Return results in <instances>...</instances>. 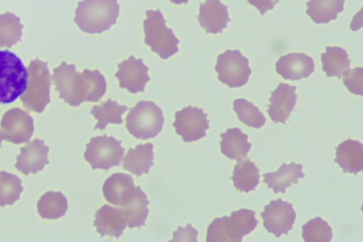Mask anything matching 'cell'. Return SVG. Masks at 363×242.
I'll return each mask as SVG.
<instances>
[{"label":"cell","instance_id":"obj_1","mask_svg":"<svg viewBox=\"0 0 363 242\" xmlns=\"http://www.w3.org/2000/svg\"><path fill=\"white\" fill-rule=\"evenodd\" d=\"M120 5L117 0H83L78 2L74 23L89 34H100L116 23Z\"/></svg>","mask_w":363,"mask_h":242},{"label":"cell","instance_id":"obj_2","mask_svg":"<svg viewBox=\"0 0 363 242\" xmlns=\"http://www.w3.org/2000/svg\"><path fill=\"white\" fill-rule=\"evenodd\" d=\"M255 212L240 209L231 212L230 216L216 218L207 229V242H241L244 236L257 226Z\"/></svg>","mask_w":363,"mask_h":242},{"label":"cell","instance_id":"obj_3","mask_svg":"<svg viewBox=\"0 0 363 242\" xmlns=\"http://www.w3.org/2000/svg\"><path fill=\"white\" fill-rule=\"evenodd\" d=\"M48 63L36 57L30 61L27 68L28 83L25 92L21 95V100L28 111L42 113L50 102L52 77Z\"/></svg>","mask_w":363,"mask_h":242},{"label":"cell","instance_id":"obj_4","mask_svg":"<svg viewBox=\"0 0 363 242\" xmlns=\"http://www.w3.org/2000/svg\"><path fill=\"white\" fill-rule=\"evenodd\" d=\"M28 70L13 53L0 50V104L13 102L25 92Z\"/></svg>","mask_w":363,"mask_h":242},{"label":"cell","instance_id":"obj_5","mask_svg":"<svg viewBox=\"0 0 363 242\" xmlns=\"http://www.w3.org/2000/svg\"><path fill=\"white\" fill-rule=\"evenodd\" d=\"M143 21L145 43L152 51L166 60L179 51V40L172 28L166 26V20L159 9L147 10Z\"/></svg>","mask_w":363,"mask_h":242},{"label":"cell","instance_id":"obj_6","mask_svg":"<svg viewBox=\"0 0 363 242\" xmlns=\"http://www.w3.org/2000/svg\"><path fill=\"white\" fill-rule=\"evenodd\" d=\"M125 127L135 138L146 140L156 137L164 122L162 110L153 101H140L130 109Z\"/></svg>","mask_w":363,"mask_h":242},{"label":"cell","instance_id":"obj_7","mask_svg":"<svg viewBox=\"0 0 363 242\" xmlns=\"http://www.w3.org/2000/svg\"><path fill=\"white\" fill-rule=\"evenodd\" d=\"M52 79L60 99L72 106H78L86 101V84L84 71H76L74 64L65 61L53 70Z\"/></svg>","mask_w":363,"mask_h":242},{"label":"cell","instance_id":"obj_8","mask_svg":"<svg viewBox=\"0 0 363 242\" xmlns=\"http://www.w3.org/2000/svg\"><path fill=\"white\" fill-rule=\"evenodd\" d=\"M125 153L121 141L105 133L101 136L92 137L86 145L84 153L85 160L92 170H108L112 167L118 166Z\"/></svg>","mask_w":363,"mask_h":242},{"label":"cell","instance_id":"obj_9","mask_svg":"<svg viewBox=\"0 0 363 242\" xmlns=\"http://www.w3.org/2000/svg\"><path fill=\"white\" fill-rule=\"evenodd\" d=\"M215 70L218 80L230 88L246 84L252 73L248 59L238 50L228 49L218 55Z\"/></svg>","mask_w":363,"mask_h":242},{"label":"cell","instance_id":"obj_10","mask_svg":"<svg viewBox=\"0 0 363 242\" xmlns=\"http://www.w3.org/2000/svg\"><path fill=\"white\" fill-rule=\"evenodd\" d=\"M174 116L173 126L184 142L196 141L206 136L210 121L207 119L208 114L203 112V109L189 105L177 111Z\"/></svg>","mask_w":363,"mask_h":242},{"label":"cell","instance_id":"obj_11","mask_svg":"<svg viewBox=\"0 0 363 242\" xmlns=\"http://www.w3.org/2000/svg\"><path fill=\"white\" fill-rule=\"evenodd\" d=\"M260 215L264 221V227L277 238L289 233L296 217L293 204L283 201L281 198L272 200L269 204L264 206Z\"/></svg>","mask_w":363,"mask_h":242},{"label":"cell","instance_id":"obj_12","mask_svg":"<svg viewBox=\"0 0 363 242\" xmlns=\"http://www.w3.org/2000/svg\"><path fill=\"white\" fill-rule=\"evenodd\" d=\"M34 131L33 118L25 111L13 108L6 111L1 121L2 138L13 143L30 141Z\"/></svg>","mask_w":363,"mask_h":242},{"label":"cell","instance_id":"obj_13","mask_svg":"<svg viewBox=\"0 0 363 242\" xmlns=\"http://www.w3.org/2000/svg\"><path fill=\"white\" fill-rule=\"evenodd\" d=\"M148 70L149 67L143 63L142 58L137 59L130 55L118 64V71L115 76L118 79L121 88L126 89L133 94L143 92L147 82L150 79Z\"/></svg>","mask_w":363,"mask_h":242},{"label":"cell","instance_id":"obj_14","mask_svg":"<svg viewBox=\"0 0 363 242\" xmlns=\"http://www.w3.org/2000/svg\"><path fill=\"white\" fill-rule=\"evenodd\" d=\"M296 86L280 82L278 87L271 92L269 99L268 114L275 123H286L296 103L298 95Z\"/></svg>","mask_w":363,"mask_h":242},{"label":"cell","instance_id":"obj_15","mask_svg":"<svg viewBox=\"0 0 363 242\" xmlns=\"http://www.w3.org/2000/svg\"><path fill=\"white\" fill-rule=\"evenodd\" d=\"M49 150L44 140L35 138L21 148V153L16 158V168L26 175L43 170L45 165L49 163Z\"/></svg>","mask_w":363,"mask_h":242},{"label":"cell","instance_id":"obj_16","mask_svg":"<svg viewBox=\"0 0 363 242\" xmlns=\"http://www.w3.org/2000/svg\"><path fill=\"white\" fill-rule=\"evenodd\" d=\"M275 69L284 79L294 81L308 77L314 72L315 64L305 53H291L279 58Z\"/></svg>","mask_w":363,"mask_h":242},{"label":"cell","instance_id":"obj_17","mask_svg":"<svg viewBox=\"0 0 363 242\" xmlns=\"http://www.w3.org/2000/svg\"><path fill=\"white\" fill-rule=\"evenodd\" d=\"M94 226L101 237L109 236L118 238L128 224V219L122 208L105 204L96 211Z\"/></svg>","mask_w":363,"mask_h":242},{"label":"cell","instance_id":"obj_18","mask_svg":"<svg viewBox=\"0 0 363 242\" xmlns=\"http://www.w3.org/2000/svg\"><path fill=\"white\" fill-rule=\"evenodd\" d=\"M228 6L220 0H206L199 4V13L197 19L201 26L207 33H221L230 21Z\"/></svg>","mask_w":363,"mask_h":242},{"label":"cell","instance_id":"obj_19","mask_svg":"<svg viewBox=\"0 0 363 242\" xmlns=\"http://www.w3.org/2000/svg\"><path fill=\"white\" fill-rule=\"evenodd\" d=\"M135 189L133 179L130 175L116 172L104 182L103 194L108 203L123 207L130 199Z\"/></svg>","mask_w":363,"mask_h":242},{"label":"cell","instance_id":"obj_20","mask_svg":"<svg viewBox=\"0 0 363 242\" xmlns=\"http://www.w3.org/2000/svg\"><path fill=\"white\" fill-rule=\"evenodd\" d=\"M334 162L338 164L343 173L354 175L363 170V145L358 141L348 138L336 148Z\"/></svg>","mask_w":363,"mask_h":242},{"label":"cell","instance_id":"obj_21","mask_svg":"<svg viewBox=\"0 0 363 242\" xmlns=\"http://www.w3.org/2000/svg\"><path fill=\"white\" fill-rule=\"evenodd\" d=\"M303 165L291 162L290 164L282 163L276 172H267L263 175V182L269 189H272L274 193H284L287 187L292 184L297 185L298 179L305 177L302 172Z\"/></svg>","mask_w":363,"mask_h":242},{"label":"cell","instance_id":"obj_22","mask_svg":"<svg viewBox=\"0 0 363 242\" xmlns=\"http://www.w3.org/2000/svg\"><path fill=\"white\" fill-rule=\"evenodd\" d=\"M154 145L151 143L138 144L130 148L123 160V168L133 175L147 174L154 165Z\"/></svg>","mask_w":363,"mask_h":242},{"label":"cell","instance_id":"obj_23","mask_svg":"<svg viewBox=\"0 0 363 242\" xmlns=\"http://www.w3.org/2000/svg\"><path fill=\"white\" fill-rule=\"evenodd\" d=\"M221 138L220 151L225 156L231 160H240L247 157L251 148L248 142V136L238 128H228L220 135Z\"/></svg>","mask_w":363,"mask_h":242},{"label":"cell","instance_id":"obj_24","mask_svg":"<svg viewBox=\"0 0 363 242\" xmlns=\"http://www.w3.org/2000/svg\"><path fill=\"white\" fill-rule=\"evenodd\" d=\"M150 203L147 194L141 189L140 187H135L130 199L121 207L126 214L127 225L130 229L140 228L145 226L149 214L147 206Z\"/></svg>","mask_w":363,"mask_h":242},{"label":"cell","instance_id":"obj_25","mask_svg":"<svg viewBox=\"0 0 363 242\" xmlns=\"http://www.w3.org/2000/svg\"><path fill=\"white\" fill-rule=\"evenodd\" d=\"M259 170L249 158L237 160L231 180L240 192H249L255 189L259 182Z\"/></svg>","mask_w":363,"mask_h":242},{"label":"cell","instance_id":"obj_26","mask_svg":"<svg viewBox=\"0 0 363 242\" xmlns=\"http://www.w3.org/2000/svg\"><path fill=\"white\" fill-rule=\"evenodd\" d=\"M345 0H309L306 14L318 24L328 23L344 10Z\"/></svg>","mask_w":363,"mask_h":242},{"label":"cell","instance_id":"obj_27","mask_svg":"<svg viewBox=\"0 0 363 242\" xmlns=\"http://www.w3.org/2000/svg\"><path fill=\"white\" fill-rule=\"evenodd\" d=\"M322 70L327 77L340 79L343 73L350 69L351 60L346 50L338 46H327L321 54Z\"/></svg>","mask_w":363,"mask_h":242},{"label":"cell","instance_id":"obj_28","mask_svg":"<svg viewBox=\"0 0 363 242\" xmlns=\"http://www.w3.org/2000/svg\"><path fill=\"white\" fill-rule=\"evenodd\" d=\"M128 109L126 106L120 105L111 99L101 102L99 105H94L91 109V114L97 120L94 129L103 131L109 123H122V115Z\"/></svg>","mask_w":363,"mask_h":242},{"label":"cell","instance_id":"obj_29","mask_svg":"<svg viewBox=\"0 0 363 242\" xmlns=\"http://www.w3.org/2000/svg\"><path fill=\"white\" fill-rule=\"evenodd\" d=\"M38 211L43 219H57L68 209L67 198L60 192H48L38 202Z\"/></svg>","mask_w":363,"mask_h":242},{"label":"cell","instance_id":"obj_30","mask_svg":"<svg viewBox=\"0 0 363 242\" xmlns=\"http://www.w3.org/2000/svg\"><path fill=\"white\" fill-rule=\"evenodd\" d=\"M23 26L14 13L6 11L0 15V47L11 48L21 41Z\"/></svg>","mask_w":363,"mask_h":242},{"label":"cell","instance_id":"obj_31","mask_svg":"<svg viewBox=\"0 0 363 242\" xmlns=\"http://www.w3.org/2000/svg\"><path fill=\"white\" fill-rule=\"evenodd\" d=\"M233 110L239 120L247 126L259 128L266 122V119L259 108L245 99H235Z\"/></svg>","mask_w":363,"mask_h":242},{"label":"cell","instance_id":"obj_32","mask_svg":"<svg viewBox=\"0 0 363 242\" xmlns=\"http://www.w3.org/2000/svg\"><path fill=\"white\" fill-rule=\"evenodd\" d=\"M23 191L21 180L16 175L0 172V206L12 205L20 199Z\"/></svg>","mask_w":363,"mask_h":242},{"label":"cell","instance_id":"obj_33","mask_svg":"<svg viewBox=\"0 0 363 242\" xmlns=\"http://www.w3.org/2000/svg\"><path fill=\"white\" fill-rule=\"evenodd\" d=\"M302 237L305 242H330L333 238L332 228L318 216L302 226Z\"/></svg>","mask_w":363,"mask_h":242},{"label":"cell","instance_id":"obj_34","mask_svg":"<svg viewBox=\"0 0 363 242\" xmlns=\"http://www.w3.org/2000/svg\"><path fill=\"white\" fill-rule=\"evenodd\" d=\"M86 81V101L98 102L105 94L106 82L99 70H84Z\"/></svg>","mask_w":363,"mask_h":242},{"label":"cell","instance_id":"obj_35","mask_svg":"<svg viewBox=\"0 0 363 242\" xmlns=\"http://www.w3.org/2000/svg\"><path fill=\"white\" fill-rule=\"evenodd\" d=\"M342 82L350 92L362 95L363 92V69L362 67H355L348 69L342 75Z\"/></svg>","mask_w":363,"mask_h":242},{"label":"cell","instance_id":"obj_36","mask_svg":"<svg viewBox=\"0 0 363 242\" xmlns=\"http://www.w3.org/2000/svg\"><path fill=\"white\" fill-rule=\"evenodd\" d=\"M198 231L188 224L186 227L178 226L177 231L174 232L173 239L171 241H197Z\"/></svg>","mask_w":363,"mask_h":242},{"label":"cell","instance_id":"obj_37","mask_svg":"<svg viewBox=\"0 0 363 242\" xmlns=\"http://www.w3.org/2000/svg\"><path fill=\"white\" fill-rule=\"evenodd\" d=\"M279 0H247V2L255 6L262 16L274 8Z\"/></svg>","mask_w":363,"mask_h":242},{"label":"cell","instance_id":"obj_38","mask_svg":"<svg viewBox=\"0 0 363 242\" xmlns=\"http://www.w3.org/2000/svg\"><path fill=\"white\" fill-rule=\"evenodd\" d=\"M171 2L175 4H187L189 0H169Z\"/></svg>","mask_w":363,"mask_h":242},{"label":"cell","instance_id":"obj_39","mask_svg":"<svg viewBox=\"0 0 363 242\" xmlns=\"http://www.w3.org/2000/svg\"><path fill=\"white\" fill-rule=\"evenodd\" d=\"M3 138H2V136H1V131H0V146H1V141H2Z\"/></svg>","mask_w":363,"mask_h":242}]
</instances>
